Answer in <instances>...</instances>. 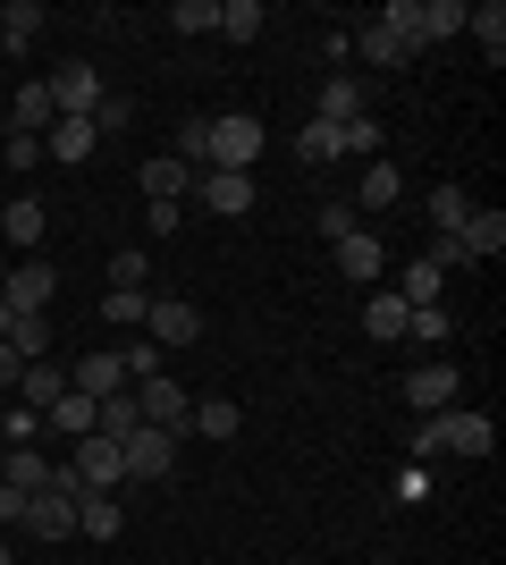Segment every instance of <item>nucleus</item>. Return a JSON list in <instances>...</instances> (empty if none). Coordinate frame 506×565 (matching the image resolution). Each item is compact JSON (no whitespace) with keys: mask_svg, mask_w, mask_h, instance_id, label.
<instances>
[{"mask_svg":"<svg viewBox=\"0 0 506 565\" xmlns=\"http://www.w3.org/2000/svg\"><path fill=\"white\" fill-rule=\"evenodd\" d=\"M498 448V430H489V414H473V405H439V414H422V430H413V465H431V456H489Z\"/></svg>","mask_w":506,"mask_h":565,"instance_id":"f257e3e1","label":"nucleus"},{"mask_svg":"<svg viewBox=\"0 0 506 565\" xmlns=\"http://www.w3.org/2000/svg\"><path fill=\"white\" fill-rule=\"evenodd\" d=\"M25 532H34V541H68V532H76V481H68V465H51V481L25 498Z\"/></svg>","mask_w":506,"mask_h":565,"instance_id":"f03ea898","label":"nucleus"},{"mask_svg":"<svg viewBox=\"0 0 506 565\" xmlns=\"http://www.w3.org/2000/svg\"><path fill=\"white\" fill-rule=\"evenodd\" d=\"M68 481L76 490H127V448L119 439H110V430H85V439H76V465H68Z\"/></svg>","mask_w":506,"mask_h":565,"instance_id":"7ed1b4c3","label":"nucleus"},{"mask_svg":"<svg viewBox=\"0 0 506 565\" xmlns=\"http://www.w3.org/2000/svg\"><path fill=\"white\" fill-rule=\"evenodd\" d=\"M262 118L254 110H228V118H212V169H237V178H254V161H262Z\"/></svg>","mask_w":506,"mask_h":565,"instance_id":"20e7f679","label":"nucleus"},{"mask_svg":"<svg viewBox=\"0 0 506 565\" xmlns=\"http://www.w3.org/2000/svg\"><path fill=\"white\" fill-rule=\"evenodd\" d=\"M43 85H51V110H60V118H94V110H101V94H110V85H101V76L85 68V60H68V68H51Z\"/></svg>","mask_w":506,"mask_h":565,"instance_id":"39448f33","label":"nucleus"},{"mask_svg":"<svg viewBox=\"0 0 506 565\" xmlns=\"http://www.w3.org/2000/svg\"><path fill=\"white\" fill-rule=\"evenodd\" d=\"M144 338L152 347H194L203 338V312L186 296H144Z\"/></svg>","mask_w":506,"mask_h":565,"instance_id":"423d86ee","label":"nucleus"},{"mask_svg":"<svg viewBox=\"0 0 506 565\" xmlns=\"http://www.w3.org/2000/svg\"><path fill=\"white\" fill-rule=\"evenodd\" d=\"M51 296H60V270H51V262H34V254L0 279V305H9V312H51Z\"/></svg>","mask_w":506,"mask_h":565,"instance_id":"0eeeda50","label":"nucleus"},{"mask_svg":"<svg viewBox=\"0 0 506 565\" xmlns=\"http://www.w3.org/2000/svg\"><path fill=\"white\" fill-rule=\"evenodd\" d=\"M119 448H127V481H161V472L169 465H177V430H127V439H119Z\"/></svg>","mask_w":506,"mask_h":565,"instance_id":"6e6552de","label":"nucleus"},{"mask_svg":"<svg viewBox=\"0 0 506 565\" xmlns=\"http://www.w3.org/2000/svg\"><path fill=\"white\" fill-rule=\"evenodd\" d=\"M136 405H144V423H152V430H186V414H194V397H186L169 372L136 380Z\"/></svg>","mask_w":506,"mask_h":565,"instance_id":"1a4fd4ad","label":"nucleus"},{"mask_svg":"<svg viewBox=\"0 0 506 565\" xmlns=\"http://www.w3.org/2000/svg\"><path fill=\"white\" fill-rule=\"evenodd\" d=\"M194 194H203V212H212V220H245V212H254V178H237V169H203Z\"/></svg>","mask_w":506,"mask_h":565,"instance_id":"9d476101","label":"nucleus"},{"mask_svg":"<svg viewBox=\"0 0 506 565\" xmlns=\"http://www.w3.org/2000/svg\"><path fill=\"white\" fill-rule=\"evenodd\" d=\"M456 388H464L456 363H413V372H406V405H413V414H439V405H456Z\"/></svg>","mask_w":506,"mask_h":565,"instance_id":"9b49d317","label":"nucleus"},{"mask_svg":"<svg viewBox=\"0 0 506 565\" xmlns=\"http://www.w3.org/2000/svg\"><path fill=\"white\" fill-rule=\"evenodd\" d=\"M330 254H337V270H346V287H380V270H388V254H380V236H372V228L337 236Z\"/></svg>","mask_w":506,"mask_h":565,"instance_id":"f8f14e48","label":"nucleus"},{"mask_svg":"<svg viewBox=\"0 0 506 565\" xmlns=\"http://www.w3.org/2000/svg\"><path fill=\"white\" fill-rule=\"evenodd\" d=\"M68 388L101 405V397H119V388H136V380H127V363H119V354H85V363L68 372Z\"/></svg>","mask_w":506,"mask_h":565,"instance_id":"ddd939ff","label":"nucleus"},{"mask_svg":"<svg viewBox=\"0 0 506 565\" xmlns=\"http://www.w3.org/2000/svg\"><path fill=\"white\" fill-rule=\"evenodd\" d=\"M355 203H363V212H397V203H406V169H397V161H363Z\"/></svg>","mask_w":506,"mask_h":565,"instance_id":"4468645a","label":"nucleus"},{"mask_svg":"<svg viewBox=\"0 0 506 565\" xmlns=\"http://www.w3.org/2000/svg\"><path fill=\"white\" fill-rule=\"evenodd\" d=\"M94 118H51V136H43V161H76V169H85V161H94Z\"/></svg>","mask_w":506,"mask_h":565,"instance_id":"2eb2a0df","label":"nucleus"},{"mask_svg":"<svg viewBox=\"0 0 506 565\" xmlns=\"http://www.w3.org/2000/svg\"><path fill=\"white\" fill-rule=\"evenodd\" d=\"M346 51H355L363 68H406V60H413V51L397 43V34H388L380 18H372V25H355V34H346Z\"/></svg>","mask_w":506,"mask_h":565,"instance_id":"dca6fc26","label":"nucleus"},{"mask_svg":"<svg viewBox=\"0 0 506 565\" xmlns=\"http://www.w3.org/2000/svg\"><path fill=\"white\" fill-rule=\"evenodd\" d=\"M456 245H464V262H498L506 254V212H464Z\"/></svg>","mask_w":506,"mask_h":565,"instance_id":"f3484780","label":"nucleus"},{"mask_svg":"<svg viewBox=\"0 0 506 565\" xmlns=\"http://www.w3.org/2000/svg\"><path fill=\"white\" fill-rule=\"evenodd\" d=\"M119 523H127V507H119V498L76 490V532H85V541H119Z\"/></svg>","mask_w":506,"mask_h":565,"instance_id":"a211bd4d","label":"nucleus"},{"mask_svg":"<svg viewBox=\"0 0 506 565\" xmlns=\"http://www.w3.org/2000/svg\"><path fill=\"white\" fill-rule=\"evenodd\" d=\"M0 228H9V245H18V254H34V245H43V236H51V212H43V203H34V194H18V203L0 212Z\"/></svg>","mask_w":506,"mask_h":565,"instance_id":"6ab92c4d","label":"nucleus"},{"mask_svg":"<svg viewBox=\"0 0 506 565\" xmlns=\"http://www.w3.org/2000/svg\"><path fill=\"white\" fill-rule=\"evenodd\" d=\"M464 34V0H413V43H448Z\"/></svg>","mask_w":506,"mask_h":565,"instance_id":"aec40b11","label":"nucleus"},{"mask_svg":"<svg viewBox=\"0 0 506 565\" xmlns=\"http://www.w3.org/2000/svg\"><path fill=\"white\" fill-rule=\"evenodd\" d=\"M43 25H51L43 0H9V9H0V51H25L34 34H43Z\"/></svg>","mask_w":506,"mask_h":565,"instance_id":"412c9836","label":"nucleus"},{"mask_svg":"<svg viewBox=\"0 0 506 565\" xmlns=\"http://www.w3.org/2000/svg\"><path fill=\"white\" fill-rule=\"evenodd\" d=\"M68 397V372L60 363H25V380H18V405H34V414H51V405Z\"/></svg>","mask_w":506,"mask_h":565,"instance_id":"4be33fe9","label":"nucleus"},{"mask_svg":"<svg viewBox=\"0 0 506 565\" xmlns=\"http://www.w3.org/2000/svg\"><path fill=\"white\" fill-rule=\"evenodd\" d=\"M51 85H18V110H9V136H51Z\"/></svg>","mask_w":506,"mask_h":565,"instance_id":"5701e85b","label":"nucleus"},{"mask_svg":"<svg viewBox=\"0 0 506 565\" xmlns=\"http://www.w3.org/2000/svg\"><path fill=\"white\" fill-rule=\"evenodd\" d=\"M313 118H321V127L363 118V85H355V76H330V85H321V102H313Z\"/></svg>","mask_w":506,"mask_h":565,"instance_id":"b1692460","label":"nucleus"},{"mask_svg":"<svg viewBox=\"0 0 506 565\" xmlns=\"http://www.w3.org/2000/svg\"><path fill=\"white\" fill-rule=\"evenodd\" d=\"M194 186V169L177 161V152H161V161H144V203H177V194Z\"/></svg>","mask_w":506,"mask_h":565,"instance_id":"393cba45","label":"nucleus"},{"mask_svg":"<svg viewBox=\"0 0 506 565\" xmlns=\"http://www.w3.org/2000/svg\"><path fill=\"white\" fill-rule=\"evenodd\" d=\"M43 481H51L43 448H0V490H43Z\"/></svg>","mask_w":506,"mask_h":565,"instance_id":"a878e982","label":"nucleus"},{"mask_svg":"<svg viewBox=\"0 0 506 565\" xmlns=\"http://www.w3.org/2000/svg\"><path fill=\"white\" fill-rule=\"evenodd\" d=\"M186 430H203V439H237V430H245V414H237L228 397H194Z\"/></svg>","mask_w":506,"mask_h":565,"instance_id":"bb28decb","label":"nucleus"},{"mask_svg":"<svg viewBox=\"0 0 506 565\" xmlns=\"http://www.w3.org/2000/svg\"><path fill=\"white\" fill-rule=\"evenodd\" d=\"M43 430H68V439H85V430H101V405H94V397H76V388H68V397H60V405L43 414Z\"/></svg>","mask_w":506,"mask_h":565,"instance_id":"cd10ccee","label":"nucleus"},{"mask_svg":"<svg viewBox=\"0 0 506 565\" xmlns=\"http://www.w3.org/2000/svg\"><path fill=\"white\" fill-rule=\"evenodd\" d=\"M363 330L380 338V347H397L406 338V296H363Z\"/></svg>","mask_w":506,"mask_h":565,"instance_id":"c85d7f7f","label":"nucleus"},{"mask_svg":"<svg viewBox=\"0 0 506 565\" xmlns=\"http://www.w3.org/2000/svg\"><path fill=\"white\" fill-rule=\"evenodd\" d=\"M0 347H18L25 363H43V354H51V312H18V321H9V338H0Z\"/></svg>","mask_w":506,"mask_h":565,"instance_id":"c756f323","label":"nucleus"},{"mask_svg":"<svg viewBox=\"0 0 506 565\" xmlns=\"http://www.w3.org/2000/svg\"><path fill=\"white\" fill-rule=\"evenodd\" d=\"M262 34V0H219V43H254Z\"/></svg>","mask_w":506,"mask_h":565,"instance_id":"7c9ffc66","label":"nucleus"},{"mask_svg":"<svg viewBox=\"0 0 506 565\" xmlns=\"http://www.w3.org/2000/svg\"><path fill=\"white\" fill-rule=\"evenodd\" d=\"M448 330H456L448 305H406V338H413V347H448Z\"/></svg>","mask_w":506,"mask_h":565,"instance_id":"2f4dec72","label":"nucleus"},{"mask_svg":"<svg viewBox=\"0 0 506 565\" xmlns=\"http://www.w3.org/2000/svg\"><path fill=\"white\" fill-rule=\"evenodd\" d=\"M464 25H473V34H482V51H489V68H498V60H506V9H498V0H482V9H464Z\"/></svg>","mask_w":506,"mask_h":565,"instance_id":"473e14b6","label":"nucleus"},{"mask_svg":"<svg viewBox=\"0 0 506 565\" xmlns=\"http://www.w3.org/2000/svg\"><path fill=\"white\" fill-rule=\"evenodd\" d=\"M397 296H406V305H439V296H448V270H431V262H406Z\"/></svg>","mask_w":506,"mask_h":565,"instance_id":"72a5a7b5","label":"nucleus"},{"mask_svg":"<svg viewBox=\"0 0 506 565\" xmlns=\"http://www.w3.org/2000/svg\"><path fill=\"white\" fill-rule=\"evenodd\" d=\"M34 439H43V414L9 397V414H0V448H34Z\"/></svg>","mask_w":506,"mask_h":565,"instance_id":"f704fd0d","label":"nucleus"},{"mask_svg":"<svg viewBox=\"0 0 506 565\" xmlns=\"http://www.w3.org/2000/svg\"><path fill=\"white\" fill-rule=\"evenodd\" d=\"M464 212H473V194H464V186H439L431 194V236H456Z\"/></svg>","mask_w":506,"mask_h":565,"instance_id":"c9c22d12","label":"nucleus"},{"mask_svg":"<svg viewBox=\"0 0 506 565\" xmlns=\"http://www.w3.org/2000/svg\"><path fill=\"white\" fill-rule=\"evenodd\" d=\"M295 152H304V161H346V136H337V127H321V118H304Z\"/></svg>","mask_w":506,"mask_h":565,"instance_id":"e433bc0d","label":"nucleus"},{"mask_svg":"<svg viewBox=\"0 0 506 565\" xmlns=\"http://www.w3.org/2000/svg\"><path fill=\"white\" fill-rule=\"evenodd\" d=\"M144 279H152V262L127 245V254H110V296H144Z\"/></svg>","mask_w":506,"mask_h":565,"instance_id":"4c0bfd02","label":"nucleus"},{"mask_svg":"<svg viewBox=\"0 0 506 565\" xmlns=\"http://www.w3.org/2000/svg\"><path fill=\"white\" fill-rule=\"evenodd\" d=\"M101 430H110V439H127V430H144V405H136V388H119V397H101Z\"/></svg>","mask_w":506,"mask_h":565,"instance_id":"58836bf2","label":"nucleus"},{"mask_svg":"<svg viewBox=\"0 0 506 565\" xmlns=\"http://www.w3.org/2000/svg\"><path fill=\"white\" fill-rule=\"evenodd\" d=\"M169 25H177V34H219V0H177Z\"/></svg>","mask_w":506,"mask_h":565,"instance_id":"ea45409f","label":"nucleus"},{"mask_svg":"<svg viewBox=\"0 0 506 565\" xmlns=\"http://www.w3.org/2000/svg\"><path fill=\"white\" fill-rule=\"evenodd\" d=\"M337 136H346V161H372V152H380V118L363 110V118H346Z\"/></svg>","mask_w":506,"mask_h":565,"instance_id":"a19ab883","label":"nucleus"},{"mask_svg":"<svg viewBox=\"0 0 506 565\" xmlns=\"http://www.w3.org/2000/svg\"><path fill=\"white\" fill-rule=\"evenodd\" d=\"M136 127V102L127 94H101V110H94V136H127Z\"/></svg>","mask_w":506,"mask_h":565,"instance_id":"79ce46f5","label":"nucleus"},{"mask_svg":"<svg viewBox=\"0 0 506 565\" xmlns=\"http://www.w3.org/2000/svg\"><path fill=\"white\" fill-rule=\"evenodd\" d=\"M119 363H127V380H152V372H161V347L136 338V347H119Z\"/></svg>","mask_w":506,"mask_h":565,"instance_id":"37998d69","label":"nucleus"},{"mask_svg":"<svg viewBox=\"0 0 506 565\" xmlns=\"http://www.w3.org/2000/svg\"><path fill=\"white\" fill-rule=\"evenodd\" d=\"M101 312H110V321H127V330H136V321H144V296H101Z\"/></svg>","mask_w":506,"mask_h":565,"instance_id":"c03bdc74","label":"nucleus"},{"mask_svg":"<svg viewBox=\"0 0 506 565\" xmlns=\"http://www.w3.org/2000/svg\"><path fill=\"white\" fill-rule=\"evenodd\" d=\"M18 380H25V354H18V347H0V397H18Z\"/></svg>","mask_w":506,"mask_h":565,"instance_id":"a18cd8bd","label":"nucleus"},{"mask_svg":"<svg viewBox=\"0 0 506 565\" xmlns=\"http://www.w3.org/2000/svg\"><path fill=\"white\" fill-rule=\"evenodd\" d=\"M9 161H18V169H43V136H9Z\"/></svg>","mask_w":506,"mask_h":565,"instance_id":"49530a36","label":"nucleus"},{"mask_svg":"<svg viewBox=\"0 0 506 565\" xmlns=\"http://www.w3.org/2000/svg\"><path fill=\"white\" fill-rule=\"evenodd\" d=\"M321 236H330V245H337V236H355V212H346V203H330V212H321Z\"/></svg>","mask_w":506,"mask_h":565,"instance_id":"de8ad7c7","label":"nucleus"},{"mask_svg":"<svg viewBox=\"0 0 506 565\" xmlns=\"http://www.w3.org/2000/svg\"><path fill=\"white\" fill-rule=\"evenodd\" d=\"M0 565H9V532H0Z\"/></svg>","mask_w":506,"mask_h":565,"instance_id":"09e8293b","label":"nucleus"},{"mask_svg":"<svg viewBox=\"0 0 506 565\" xmlns=\"http://www.w3.org/2000/svg\"><path fill=\"white\" fill-rule=\"evenodd\" d=\"M0 414H9V397H0Z\"/></svg>","mask_w":506,"mask_h":565,"instance_id":"8fccbe9b","label":"nucleus"}]
</instances>
